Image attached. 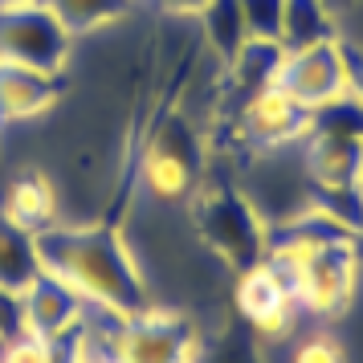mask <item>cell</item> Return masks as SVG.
Masks as SVG:
<instances>
[{
    "instance_id": "obj_17",
    "label": "cell",
    "mask_w": 363,
    "mask_h": 363,
    "mask_svg": "<svg viewBox=\"0 0 363 363\" xmlns=\"http://www.w3.org/2000/svg\"><path fill=\"white\" fill-rule=\"evenodd\" d=\"M200 41L208 57L220 66H229V57L245 45V17H241V0H208V9L200 13Z\"/></svg>"
},
{
    "instance_id": "obj_10",
    "label": "cell",
    "mask_w": 363,
    "mask_h": 363,
    "mask_svg": "<svg viewBox=\"0 0 363 363\" xmlns=\"http://www.w3.org/2000/svg\"><path fill=\"white\" fill-rule=\"evenodd\" d=\"M290 306H294L290 286L265 262L249 274H237V311H241V323H249L253 330H265V335L286 330Z\"/></svg>"
},
{
    "instance_id": "obj_24",
    "label": "cell",
    "mask_w": 363,
    "mask_h": 363,
    "mask_svg": "<svg viewBox=\"0 0 363 363\" xmlns=\"http://www.w3.org/2000/svg\"><path fill=\"white\" fill-rule=\"evenodd\" d=\"M330 9H335V17H343V13H355V9H363V0H327Z\"/></svg>"
},
{
    "instance_id": "obj_9",
    "label": "cell",
    "mask_w": 363,
    "mask_h": 363,
    "mask_svg": "<svg viewBox=\"0 0 363 363\" xmlns=\"http://www.w3.org/2000/svg\"><path fill=\"white\" fill-rule=\"evenodd\" d=\"M21 298H25V335L53 339V343H66L90 306L78 290H69L66 281L45 274V269Z\"/></svg>"
},
{
    "instance_id": "obj_19",
    "label": "cell",
    "mask_w": 363,
    "mask_h": 363,
    "mask_svg": "<svg viewBox=\"0 0 363 363\" xmlns=\"http://www.w3.org/2000/svg\"><path fill=\"white\" fill-rule=\"evenodd\" d=\"M0 363H69V355H66V343L21 335V339L0 347Z\"/></svg>"
},
{
    "instance_id": "obj_4",
    "label": "cell",
    "mask_w": 363,
    "mask_h": 363,
    "mask_svg": "<svg viewBox=\"0 0 363 363\" xmlns=\"http://www.w3.org/2000/svg\"><path fill=\"white\" fill-rule=\"evenodd\" d=\"M74 45L78 41L41 0L0 13V62H17L41 74H66L74 62Z\"/></svg>"
},
{
    "instance_id": "obj_18",
    "label": "cell",
    "mask_w": 363,
    "mask_h": 363,
    "mask_svg": "<svg viewBox=\"0 0 363 363\" xmlns=\"http://www.w3.org/2000/svg\"><path fill=\"white\" fill-rule=\"evenodd\" d=\"M200 363H262V359H257V339H253V327H245V323L229 327L213 347H204Z\"/></svg>"
},
{
    "instance_id": "obj_12",
    "label": "cell",
    "mask_w": 363,
    "mask_h": 363,
    "mask_svg": "<svg viewBox=\"0 0 363 363\" xmlns=\"http://www.w3.org/2000/svg\"><path fill=\"white\" fill-rule=\"evenodd\" d=\"M281 66H286V50H281V41L245 37V45L233 53L229 66H225V86H229L225 99L245 102V99H253V94H262V90H274Z\"/></svg>"
},
{
    "instance_id": "obj_11",
    "label": "cell",
    "mask_w": 363,
    "mask_h": 363,
    "mask_svg": "<svg viewBox=\"0 0 363 363\" xmlns=\"http://www.w3.org/2000/svg\"><path fill=\"white\" fill-rule=\"evenodd\" d=\"M0 216L25 233H45L57 225V188L45 172H17L0 192Z\"/></svg>"
},
{
    "instance_id": "obj_13",
    "label": "cell",
    "mask_w": 363,
    "mask_h": 363,
    "mask_svg": "<svg viewBox=\"0 0 363 363\" xmlns=\"http://www.w3.org/2000/svg\"><path fill=\"white\" fill-rule=\"evenodd\" d=\"M306 176L311 184H363V139L355 135H306Z\"/></svg>"
},
{
    "instance_id": "obj_26",
    "label": "cell",
    "mask_w": 363,
    "mask_h": 363,
    "mask_svg": "<svg viewBox=\"0 0 363 363\" xmlns=\"http://www.w3.org/2000/svg\"><path fill=\"white\" fill-rule=\"evenodd\" d=\"M131 4H135V0H131Z\"/></svg>"
},
{
    "instance_id": "obj_1",
    "label": "cell",
    "mask_w": 363,
    "mask_h": 363,
    "mask_svg": "<svg viewBox=\"0 0 363 363\" xmlns=\"http://www.w3.org/2000/svg\"><path fill=\"white\" fill-rule=\"evenodd\" d=\"M41 269L62 278L94 306H111L118 314H139L151 306L147 281L139 269L118 225H50L37 233Z\"/></svg>"
},
{
    "instance_id": "obj_8",
    "label": "cell",
    "mask_w": 363,
    "mask_h": 363,
    "mask_svg": "<svg viewBox=\"0 0 363 363\" xmlns=\"http://www.w3.org/2000/svg\"><path fill=\"white\" fill-rule=\"evenodd\" d=\"M66 99V74H41V69L0 62V139L17 123H37Z\"/></svg>"
},
{
    "instance_id": "obj_5",
    "label": "cell",
    "mask_w": 363,
    "mask_h": 363,
    "mask_svg": "<svg viewBox=\"0 0 363 363\" xmlns=\"http://www.w3.org/2000/svg\"><path fill=\"white\" fill-rule=\"evenodd\" d=\"M204 347L208 343L188 314L155 302L131 314L123 330V363H200Z\"/></svg>"
},
{
    "instance_id": "obj_3",
    "label": "cell",
    "mask_w": 363,
    "mask_h": 363,
    "mask_svg": "<svg viewBox=\"0 0 363 363\" xmlns=\"http://www.w3.org/2000/svg\"><path fill=\"white\" fill-rule=\"evenodd\" d=\"M204 164H208V143L200 135V123L188 111H167L164 118H155V127L143 139L139 184L160 204L192 200L204 180Z\"/></svg>"
},
{
    "instance_id": "obj_14",
    "label": "cell",
    "mask_w": 363,
    "mask_h": 363,
    "mask_svg": "<svg viewBox=\"0 0 363 363\" xmlns=\"http://www.w3.org/2000/svg\"><path fill=\"white\" fill-rule=\"evenodd\" d=\"M339 17L327 0H286L281 9V50H311L318 41H335Z\"/></svg>"
},
{
    "instance_id": "obj_16",
    "label": "cell",
    "mask_w": 363,
    "mask_h": 363,
    "mask_svg": "<svg viewBox=\"0 0 363 363\" xmlns=\"http://www.w3.org/2000/svg\"><path fill=\"white\" fill-rule=\"evenodd\" d=\"M41 4L66 25V33L74 41L106 33V29H115L118 21L131 13V0H41Z\"/></svg>"
},
{
    "instance_id": "obj_20",
    "label": "cell",
    "mask_w": 363,
    "mask_h": 363,
    "mask_svg": "<svg viewBox=\"0 0 363 363\" xmlns=\"http://www.w3.org/2000/svg\"><path fill=\"white\" fill-rule=\"evenodd\" d=\"M281 9L286 0H241L245 33L262 41H281Z\"/></svg>"
},
{
    "instance_id": "obj_21",
    "label": "cell",
    "mask_w": 363,
    "mask_h": 363,
    "mask_svg": "<svg viewBox=\"0 0 363 363\" xmlns=\"http://www.w3.org/2000/svg\"><path fill=\"white\" fill-rule=\"evenodd\" d=\"M25 335V298L0 286V347Z\"/></svg>"
},
{
    "instance_id": "obj_7",
    "label": "cell",
    "mask_w": 363,
    "mask_h": 363,
    "mask_svg": "<svg viewBox=\"0 0 363 363\" xmlns=\"http://www.w3.org/2000/svg\"><path fill=\"white\" fill-rule=\"evenodd\" d=\"M278 90H286L306 111H318L327 102L343 99L347 94V66H343L339 37L335 41H318L311 50L286 53V66L278 74Z\"/></svg>"
},
{
    "instance_id": "obj_6",
    "label": "cell",
    "mask_w": 363,
    "mask_h": 363,
    "mask_svg": "<svg viewBox=\"0 0 363 363\" xmlns=\"http://www.w3.org/2000/svg\"><path fill=\"white\" fill-rule=\"evenodd\" d=\"M237 131H241V143L253 151L294 147L311 135V111L274 86V90L237 102Z\"/></svg>"
},
{
    "instance_id": "obj_2",
    "label": "cell",
    "mask_w": 363,
    "mask_h": 363,
    "mask_svg": "<svg viewBox=\"0 0 363 363\" xmlns=\"http://www.w3.org/2000/svg\"><path fill=\"white\" fill-rule=\"evenodd\" d=\"M192 225H196L204 249L216 253L233 274L257 269L269 253L265 216L229 180H200V188L192 192Z\"/></svg>"
},
{
    "instance_id": "obj_22",
    "label": "cell",
    "mask_w": 363,
    "mask_h": 363,
    "mask_svg": "<svg viewBox=\"0 0 363 363\" xmlns=\"http://www.w3.org/2000/svg\"><path fill=\"white\" fill-rule=\"evenodd\" d=\"M294 363H343V351L330 343V339H311V343L298 347Z\"/></svg>"
},
{
    "instance_id": "obj_25",
    "label": "cell",
    "mask_w": 363,
    "mask_h": 363,
    "mask_svg": "<svg viewBox=\"0 0 363 363\" xmlns=\"http://www.w3.org/2000/svg\"><path fill=\"white\" fill-rule=\"evenodd\" d=\"M21 4H37V0H0V13L4 9H21Z\"/></svg>"
},
{
    "instance_id": "obj_15",
    "label": "cell",
    "mask_w": 363,
    "mask_h": 363,
    "mask_svg": "<svg viewBox=\"0 0 363 363\" xmlns=\"http://www.w3.org/2000/svg\"><path fill=\"white\" fill-rule=\"evenodd\" d=\"M41 278V253H37V237L17 229L0 216V286L25 294L33 281Z\"/></svg>"
},
{
    "instance_id": "obj_23",
    "label": "cell",
    "mask_w": 363,
    "mask_h": 363,
    "mask_svg": "<svg viewBox=\"0 0 363 363\" xmlns=\"http://www.w3.org/2000/svg\"><path fill=\"white\" fill-rule=\"evenodd\" d=\"M151 9L172 21H196L208 9V0H151Z\"/></svg>"
}]
</instances>
